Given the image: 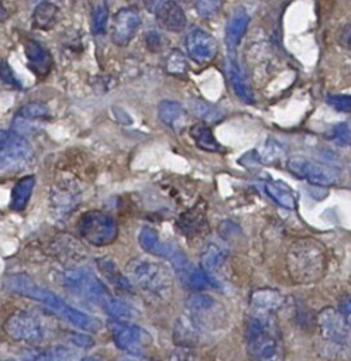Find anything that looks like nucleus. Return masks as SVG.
<instances>
[{
    "label": "nucleus",
    "mask_w": 351,
    "mask_h": 361,
    "mask_svg": "<svg viewBox=\"0 0 351 361\" xmlns=\"http://www.w3.org/2000/svg\"><path fill=\"white\" fill-rule=\"evenodd\" d=\"M276 312L248 306L244 326V341L250 361H285L282 333Z\"/></svg>",
    "instance_id": "nucleus-1"
},
{
    "label": "nucleus",
    "mask_w": 351,
    "mask_h": 361,
    "mask_svg": "<svg viewBox=\"0 0 351 361\" xmlns=\"http://www.w3.org/2000/svg\"><path fill=\"white\" fill-rule=\"evenodd\" d=\"M6 285H7L8 290H11L17 295H21L28 299H32V300L47 305L54 312L59 313L65 320H68L69 323H72L73 326H76L82 330L96 331L101 326L96 317L89 316L85 312L78 310L73 306L68 305L55 292H52L44 286H39L38 283L34 282L32 278H30L25 274H16V275L8 276L6 281Z\"/></svg>",
    "instance_id": "nucleus-2"
},
{
    "label": "nucleus",
    "mask_w": 351,
    "mask_h": 361,
    "mask_svg": "<svg viewBox=\"0 0 351 361\" xmlns=\"http://www.w3.org/2000/svg\"><path fill=\"white\" fill-rule=\"evenodd\" d=\"M327 268V251L320 241L314 238H299L289 245L286 269L295 283H316L326 275Z\"/></svg>",
    "instance_id": "nucleus-3"
},
{
    "label": "nucleus",
    "mask_w": 351,
    "mask_h": 361,
    "mask_svg": "<svg viewBox=\"0 0 351 361\" xmlns=\"http://www.w3.org/2000/svg\"><path fill=\"white\" fill-rule=\"evenodd\" d=\"M125 274L131 283L145 293L158 299H168L172 295V275L168 267L161 262L134 258L127 264Z\"/></svg>",
    "instance_id": "nucleus-4"
},
{
    "label": "nucleus",
    "mask_w": 351,
    "mask_h": 361,
    "mask_svg": "<svg viewBox=\"0 0 351 361\" xmlns=\"http://www.w3.org/2000/svg\"><path fill=\"white\" fill-rule=\"evenodd\" d=\"M320 350L326 358H338L351 345V327L338 309L323 307L317 314Z\"/></svg>",
    "instance_id": "nucleus-5"
},
{
    "label": "nucleus",
    "mask_w": 351,
    "mask_h": 361,
    "mask_svg": "<svg viewBox=\"0 0 351 361\" xmlns=\"http://www.w3.org/2000/svg\"><path fill=\"white\" fill-rule=\"evenodd\" d=\"M3 329L13 340L28 343L41 341L48 333L47 322L32 310H20L10 314Z\"/></svg>",
    "instance_id": "nucleus-6"
},
{
    "label": "nucleus",
    "mask_w": 351,
    "mask_h": 361,
    "mask_svg": "<svg viewBox=\"0 0 351 361\" xmlns=\"http://www.w3.org/2000/svg\"><path fill=\"white\" fill-rule=\"evenodd\" d=\"M187 316L202 329L221 327L226 320V312L221 305L209 293L195 292L186 299Z\"/></svg>",
    "instance_id": "nucleus-7"
},
{
    "label": "nucleus",
    "mask_w": 351,
    "mask_h": 361,
    "mask_svg": "<svg viewBox=\"0 0 351 361\" xmlns=\"http://www.w3.org/2000/svg\"><path fill=\"white\" fill-rule=\"evenodd\" d=\"M78 228L82 238L97 247L111 244L117 237L116 220L100 210L86 212L80 217Z\"/></svg>",
    "instance_id": "nucleus-8"
},
{
    "label": "nucleus",
    "mask_w": 351,
    "mask_h": 361,
    "mask_svg": "<svg viewBox=\"0 0 351 361\" xmlns=\"http://www.w3.org/2000/svg\"><path fill=\"white\" fill-rule=\"evenodd\" d=\"M62 282L73 293L90 302L99 303L100 306L106 302L109 296H111L106 285L94 274L83 268H73V269L65 271L62 276Z\"/></svg>",
    "instance_id": "nucleus-9"
},
{
    "label": "nucleus",
    "mask_w": 351,
    "mask_h": 361,
    "mask_svg": "<svg viewBox=\"0 0 351 361\" xmlns=\"http://www.w3.org/2000/svg\"><path fill=\"white\" fill-rule=\"evenodd\" d=\"M111 334L114 344L134 357L144 355L152 344V337L144 327L124 320H117L111 324Z\"/></svg>",
    "instance_id": "nucleus-10"
},
{
    "label": "nucleus",
    "mask_w": 351,
    "mask_h": 361,
    "mask_svg": "<svg viewBox=\"0 0 351 361\" xmlns=\"http://www.w3.org/2000/svg\"><path fill=\"white\" fill-rule=\"evenodd\" d=\"M32 157V148L17 133L0 130V169L16 171L23 168Z\"/></svg>",
    "instance_id": "nucleus-11"
},
{
    "label": "nucleus",
    "mask_w": 351,
    "mask_h": 361,
    "mask_svg": "<svg viewBox=\"0 0 351 361\" xmlns=\"http://www.w3.org/2000/svg\"><path fill=\"white\" fill-rule=\"evenodd\" d=\"M286 166L289 172H292L295 176L300 179H306L307 182L316 186L334 185L338 178V172L333 166L324 165L321 162H316L310 158H304L300 155L290 157L286 162Z\"/></svg>",
    "instance_id": "nucleus-12"
},
{
    "label": "nucleus",
    "mask_w": 351,
    "mask_h": 361,
    "mask_svg": "<svg viewBox=\"0 0 351 361\" xmlns=\"http://www.w3.org/2000/svg\"><path fill=\"white\" fill-rule=\"evenodd\" d=\"M141 24L140 14L133 7L120 8L114 17L111 24V39L116 45L125 47L137 34Z\"/></svg>",
    "instance_id": "nucleus-13"
},
{
    "label": "nucleus",
    "mask_w": 351,
    "mask_h": 361,
    "mask_svg": "<svg viewBox=\"0 0 351 361\" xmlns=\"http://www.w3.org/2000/svg\"><path fill=\"white\" fill-rule=\"evenodd\" d=\"M185 45L189 56L197 63L209 62L217 54V42L214 37L200 28H195L186 35Z\"/></svg>",
    "instance_id": "nucleus-14"
},
{
    "label": "nucleus",
    "mask_w": 351,
    "mask_h": 361,
    "mask_svg": "<svg viewBox=\"0 0 351 361\" xmlns=\"http://www.w3.org/2000/svg\"><path fill=\"white\" fill-rule=\"evenodd\" d=\"M158 24L168 31H182L186 25V16L182 7L173 0H162L155 10Z\"/></svg>",
    "instance_id": "nucleus-15"
},
{
    "label": "nucleus",
    "mask_w": 351,
    "mask_h": 361,
    "mask_svg": "<svg viewBox=\"0 0 351 361\" xmlns=\"http://www.w3.org/2000/svg\"><path fill=\"white\" fill-rule=\"evenodd\" d=\"M138 243L144 251L148 254H152L155 257L171 259L176 251L179 250L172 243L162 241L158 235V233L151 227H144L138 234Z\"/></svg>",
    "instance_id": "nucleus-16"
},
{
    "label": "nucleus",
    "mask_w": 351,
    "mask_h": 361,
    "mask_svg": "<svg viewBox=\"0 0 351 361\" xmlns=\"http://www.w3.org/2000/svg\"><path fill=\"white\" fill-rule=\"evenodd\" d=\"M250 24V17L244 8H235L226 27V45L234 52Z\"/></svg>",
    "instance_id": "nucleus-17"
},
{
    "label": "nucleus",
    "mask_w": 351,
    "mask_h": 361,
    "mask_svg": "<svg viewBox=\"0 0 351 361\" xmlns=\"http://www.w3.org/2000/svg\"><path fill=\"white\" fill-rule=\"evenodd\" d=\"M24 52L28 59V63L31 69L37 75H47L51 69L52 59L48 54V51L38 42L32 39H25L24 41Z\"/></svg>",
    "instance_id": "nucleus-18"
},
{
    "label": "nucleus",
    "mask_w": 351,
    "mask_h": 361,
    "mask_svg": "<svg viewBox=\"0 0 351 361\" xmlns=\"http://www.w3.org/2000/svg\"><path fill=\"white\" fill-rule=\"evenodd\" d=\"M265 192L281 207L288 210L296 207V195L288 183L282 180H269L265 183Z\"/></svg>",
    "instance_id": "nucleus-19"
},
{
    "label": "nucleus",
    "mask_w": 351,
    "mask_h": 361,
    "mask_svg": "<svg viewBox=\"0 0 351 361\" xmlns=\"http://www.w3.org/2000/svg\"><path fill=\"white\" fill-rule=\"evenodd\" d=\"M227 71H228V78L231 82V86L237 94V97H240L242 102L245 103H254V92L250 87L244 73L241 72L240 66L235 63V61H228L227 63Z\"/></svg>",
    "instance_id": "nucleus-20"
},
{
    "label": "nucleus",
    "mask_w": 351,
    "mask_h": 361,
    "mask_svg": "<svg viewBox=\"0 0 351 361\" xmlns=\"http://www.w3.org/2000/svg\"><path fill=\"white\" fill-rule=\"evenodd\" d=\"M35 186V178L32 175H28V176H24L21 178L16 186L13 188L11 190V202H10V207L13 210H23L25 209L28 200H30V196L32 193V189Z\"/></svg>",
    "instance_id": "nucleus-21"
},
{
    "label": "nucleus",
    "mask_w": 351,
    "mask_h": 361,
    "mask_svg": "<svg viewBox=\"0 0 351 361\" xmlns=\"http://www.w3.org/2000/svg\"><path fill=\"white\" fill-rule=\"evenodd\" d=\"M190 137L195 140L196 145L203 151L218 152L223 149L221 145L214 138L211 130L203 123H197L190 127Z\"/></svg>",
    "instance_id": "nucleus-22"
},
{
    "label": "nucleus",
    "mask_w": 351,
    "mask_h": 361,
    "mask_svg": "<svg viewBox=\"0 0 351 361\" xmlns=\"http://www.w3.org/2000/svg\"><path fill=\"white\" fill-rule=\"evenodd\" d=\"M199 331L200 329L195 324V322L187 316V317H180L173 330V337L175 341L180 345H193L195 341L199 338Z\"/></svg>",
    "instance_id": "nucleus-23"
},
{
    "label": "nucleus",
    "mask_w": 351,
    "mask_h": 361,
    "mask_svg": "<svg viewBox=\"0 0 351 361\" xmlns=\"http://www.w3.org/2000/svg\"><path fill=\"white\" fill-rule=\"evenodd\" d=\"M226 261V254L224 251L216 245V244H209L200 257L202 268L204 272H207L210 276L214 278V274L221 268V265ZM216 279V278H214Z\"/></svg>",
    "instance_id": "nucleus-24"
},
{
    "label": "nucleus",
    "mask_w": 351,
    "mask_h": 361,
    "mask_svg": "<svg viewBox=\"0 0 351 361\" xmlns=\"http://www.w3.org/2000/svg\"><path fill=\"white\" fill-rule=\"evenodd\" d=\"M58 18V8L49 1H44L37 6L32 14V24L39 30H51Z\"/></svg>",
    "instance_id": "nucleus-25"
},
{
    "label": "nucleus",
    "mask_w": 351,
    "mask_h": 361,
    "mask_svg": "<svg viewBox=\"0 0 351 361\" xmlns=\"http://www.w3.org/2000/svg\"><path fill=\"white\" fill-rule=\"evenodd\" d=\"M96 264H97L99 271H100L113 285H116L117 288H120V289H127V290H130V289L133 288V283L130 282V279L118 271V268L116 267V264H114L111 259H109V258H99V259L96 261Z\"/></svg>",
    "instance_id": "nucleus-26"
},
{
    "label": "nucleus",
    "mask_w": 351,
    "mask_h": 361,
    "mask_svg": "<svg viewBox=\"0 0 351 361\" xmlns=\"http://www.w3.org/2000/svg\"><path fill=\"white\" fill-rule=\"evenodd\" d=\"M101 307L107 314L117 320H130L135 317V310L133 309V306L114 296H109L106 302L101 305Z\"/></svg>",
    "instance_id": "nucleus-27"
},
{
    "label": "nucleus",
    "mask_w": 351,
    "mask_h": 361,
    "mask_svg": "<svg viewBox=\"0 0 351 361\" xmlns=\"http://www.w3.org/2000/svg\"><path fill=\"white\" fill-rule=\"evenodd\" d=\"M187 103L192 113L204 121H218L223 117V113L207 102L199 99H189Z\"/></svg>",
    "instance_id": "nucleus-28"
},
{
    "label": "nucleus",
    "mask_w": 351,
    "mask_h": 361,
    "mask_svg": "<svg viewBox=\"0 0 351 361\" xmlns=\"http://www.w3.org/2000/svg\"><path fill=\"white\" fill-rule=\"evenodd\" d=\"M158 114L161 121H164L168 126H173L175 123L180 121L185 117V110L183 107L176 103V102H171V100H164L159 103L158 107Z\"/></svg>",
    "instance_id": "nucleus-29"
},
{
    "label": "nucleus",
    "mask_w": 351,
    "mask_h": 361,
    "mask_svg": "<svg viewBox=\"0 0 351 361\" xmlns=\"http://www.w3.org/2000/svg\"><path fill=\"white\" fill-rule=\"evenodd\" d=\"M180 227L185 231H197L203 228L206 224V210L200 206H196L189 213H186L183 217H180Z\"/></svg>",
    "instance_id": "nucleus-30"
},
{
    "label": "nucleus",
    "mask_w": 351,
    "mask_h": 361,
    "mask_svg": "<svg viewBox=\"0 0 351 361\" xmlns=\"http://www.w3.org/2000/svg\"><path fill=\"white\" fill-rule=\"evenodd\" d=\"M17 117L21 120H41L49 117V110L45 103L31 102L21 107Z\"/></svg>",
    "instance_id": "nucleus-31"
},
{
    "label": "nucleus",
    "mask_w": 351,
    "mask_h": 361,
    "mask_svg": "<svg viewBox=\"0 0 351 361\" xmlns=\"http://www.w3.org/2000/svg\"><path fill=\"white\" fill-rule=\"evenodd\" d=\"M166 71L171 75L182 76L187 72L186 56L179 49H172L166 58Z\"/></svg>",
    "instance_id": "nucleus-32"
},
{
    "label": "nucleus",
    "mask_w": 351,
    "mask_h": 361,
    "mask_svg": "<svg viewBox=\"0 0 351 361\" xmlns=\"http://www.w3.org/2000/svg\"><path fill=\"white\" fill-rule=\"evenodd\" d=\"M32 361H72V354L65 347H55L38 353Z\"/></svg>",
    "instance_id": "nucleus-33"
},
{
    "label": "nucleus",
    "mask_w": 351,
    "mask_h": 361,
    "mask_svg": "<svg viewBox=\"0 0 351 361\" xmlns=\"http://www.w3.org/2000/svg\"><path fill=\"white\" fill-rule=\"evenodd\" d=\"M107 17H109V11H107V7L104 4H100V6H97L93 10V14H92V30H93L94 34L104 32L106 24H107Z\"/></svg>",
    "instance_id": "nucleus-34"
},
{
    "label": "nucleus",
    "mask_w": 351,
    "mask_h": 361,
    "mask_svg": "<svg viewBox=\"0 0 351 361\" xmlns=\"http://www.w3.org/2000/svg\"><path fill=\"white\" fill-rule=\"evenodd\" d=\"M195 6L202 17H211L218 13L221 7V0H196Z\"/></svg>",
    "instance_id": "nucleus-35"
},
{
    "label": "nucleus",
    "mask_w": 351,
    "mask_h": 361,
    "mask_svg": "<svg viewBox=\"0 0 351 361\" xmlns=\"http://www.w3.org/2000/svg\"><path fill=\"white\" fill-rule=\"evenodd\" d=\"M331 133V138L338 144V145H347L351 141V128L347 123H338L335 124Z\"/></svg>",
    "instance_id": "nucleus-36"
},
{
    "label": "nucleus",
    "mask_w": 351,
    "mask_h": 361,
    "mask_svg": "<svg viewBox=\"0 0 351 361\" xmlns=\"http://www.w3.org/2000/svg\"><path fill=\"white\" fill-rule=\"evenodd\" d=\"M327 103L338 111H351V94H328Z\"/></svg>",
    "instance_id": "nucleus-37"
},
{
    "label": "nucleus",
    "mask_w": 351,
    "mask_h": 361,
    "mask_svg": "<svg viewBox=\"0 0 351 361\" xmlns=\"http://www.w3.org/2000/svg\"><path fill=\"white\" fill-rule=\"evenodd\" d=\"M337 309L341 313V316L344 317V320L348 323V326L351 327V293L344 295L338 300V307Z\"/></svg>",
    "instance_id": "nucleus-38"
},
{
    "label": "nucleus",
    "mask_w": 351,
    "mask_h": 361,
    "mask_svg": "<svg viewBox=\"0 0 351 361\" xmlns=\"http://www.w3.org/2000/svg\"><path fill=\"white\" fill-rule=\"evenodd\" d=\"M70 341L78 345V347H82V348H89L94 344L93 338L86 336V334H82V333H70Z\"/></svg>",
    "instance_id": "nucleus-39"
},
{
    "label": "nucleus",
    "mask_w": 351,
    "mask_h": 361,
    "mask_svg": "<svg viewBox=\"0 0 351 361\" xmlns=\"http://www.w3.org/2000/svg\"><path fill=\"white\" fill-rule=\"evenodd\" d=\"M0 78H1L4 82L10 83L11 86H13V85H14V86H18V82L16 80V78H14V75H13V72H11V69H10V66H8L4 61H0Z\"/></svg>",
    "instance_id": "nucleus-40"
},
{
    "label": "nucleus",
    "mask_w": 351,
    "mask_h": 361,
    "mask_svg": "<svg viewBox=\"0 0 351 361\" xmlns=\"http://www.w3.org/2000/svg\"><path fill=\"white\" fill-rule=\"evenodd\" d=\"M159 44H161V41H159V35L156 32L152 31V32L147 34V45L149 49L155 51L159 47Z\"/></svg>",
    "instance_id": "nucleus-41"
},
{
    "label": "nucleus",
    "mask_w": 351,
    "mask_h": 361,
    "mask_svg": "<svg viewBox=\"0 0 351 361\" xmlns=\"http://www.w3.org/2000/svg\"><path fill=\"white\" fill-rule=\"evenodd\" d=\"M341 41L343 44L351 49V24L347 25L344 30H343V34H341Z\"/></svg>",
    "instance_id": "nucleus-42"
},
{
    "label": "nucleus",
    "mask_w": 351,
    "mask_h": 361,
    "mask_svg": "<svg viewBox=\"0 0 351 361\" xmlns=\"http://www.w3.org/2000/svg\"><path fill=\"white\" fill-rule=\"evenodd\" d=\"M79 361H104V360L96 355H86V357H82Z\"/></svg>",
    "instance_id": "nucleus-43"
},
{
    "label": "nucleus",
    "mask_w": 351,
    "mask_h": 361,
    "mask_svg": "<svg viewBox=\"0 0 351 361\" xmlns=\"http://www.w3.org/2000/svg\"><path fill=\"white\" fill-rule=\"evenodd\" d=\"M63 196H65V197H68V196H70V193H68V190H66V192L63 193ZM65 203H66V206H68V204L70 206V204H72V200H69V199H65Z\"/></svg>",
    "instance_id": "nucleus-44"
},
{
    "label": "nucleus",
    "mask_w": 351,
    "mask_h": 361,
    "mask_svg": "<svg viewBox=\"0 0 351 361\" xmlns=\"http://www.w3.org/2000/svg\"><path fill=\"white\" fill-rule=\"evenodd\" d=\"M130 1H138V0H130Z\"/></svg>",
    "instance_id": "nucleus-45"
},
{
    "label": "nucleus",
    "mask_w": 351,
    "mask_h": 361,
    "mask_svg": "<svg viewBox=\"0 0 351 361\" xmlns=\"http://www.w3.org/2000/svg\"><path fill=\"white\" fill-rule=\"evenodd\" d=\"M121 361H130V360H121Z\"/></svg>",
    "instance_id": "nucleus-46"
},
{
    "label": "nucleus",
    "mask_w": 351,
    "mask_h": 361,
    "mask_svg": "<svg viewBox=\"0 0 351 361\" xmlns=\"http://www.w3.org/2000/svg\"><path fill=\"white\" fill-rule=\"evenodd\" d=\"M7 361H14V360H7Z\"/></svg>",
    "instance_id": "nucleus-47"
}]
</instances>
